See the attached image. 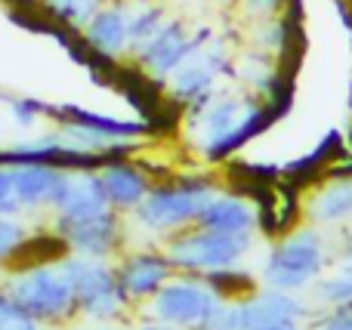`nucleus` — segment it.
Wrapping results in <instances>:
<instances>
[{
    "label": "nucleus",
    "mask_w": 352,
    "mask_h": 330,
    "mask_svg": "<svg viewBox=\"0 0 352 330\" xmlns=\"http://www.w3.org/2000/svg\"><path fill=\"white\" fill-rule=\"evenodd\" d=\"M217 3H223V6H235L238 0H217Z\"/></svg>",
    "instance_id": "nucleus-33"
},
{
    "label": "nucleus",
    "mask_w": 352,
    "mask_h": 330,
    "mask_svg": "<svg viewBox=\"0 0 352 330\" xmlns=\"http://www.w3.org/2000/svg\"><path fill=\"white\" fill-rule=\"evenodd\" d=\"M250 244H254L250 235L192 226L173 232V238L164 244V253L173 263V269L188 272V275H207V272L238 266V259L250 250Z\"/></svg>",
    "instance_id": "nucleus-4"
},
{
    "label": "nucleus",
    "mask_w": 352,
    "mask_h": 330,
    "mask_svg": "<svg viewBox=\"0 0 352 330\" xmlns=\"http://www.w3.org/2000/svg\"><path fill=\"white\" fill-rule=\"evenodd\" d=\"M43 111H47V102H41V99H28V96L10 99V115L19 127H34L43 117Z\"/></svg>",
    "instance_id": "nucleus-26"
},
{
    "label": "nucleus",
    "mask_w": 352,
    "mask_h": 330,
    "mask_svg": "<svg viewBox=\"0 0 352 330\" xmlns=\"http://www.w3.org/2000/svg\"><path fill=\"white\" fill-rule=\"evenodd\" d=\"M188 136L204 161H226L263 133L272 121H278L287 102H266L260 96L238 93H207L186 105Z\"/></svg>",
    "instance_id": "nucleus-1"
},
{
    "label": "nucleus",
    "mask_w": 352,
    "mask_h": 330,
    "mask_svg": "<svg viewBox=\"0 0 352 330\" xmlns=\"http://www.w3.org/2000/svg\"><path fill=\"white\" fill-rule=\"evenodd\" d=\"M0 330H37V321L19 309L6 294H0Z\"/></svg>",
    "instance_id": "nucleus-25"
},
{
    "label": "nucleus",
    "mask_w": 352,
    "mask_h": 330,
    "mask_svg": "<svg viewBox=\"0 0 352 330\" xmlns=\"http://www.w3.org/2000/svg\"><path fill=\"white\" fill-rule=\"evenodd\" d=\"M102 3H109V0H41V10L50 22L80 34V28L96 16V10Z\"/></svg>",
    "instance_id": "nucleus-21"
},
{
    "label": "nucleus",
    "mask_w": 352,
    "mask_h": 330,
    "mask_svg": "<svg viewBox=\"0 0 352 330\" xmlns=\"http://www.w3.org/2000/svg\"><path fill=\"white\" fill-rule=\"evenodd\" d=\"M316 294H318V300L334 303V306H352V272H343L340 278L322 281Z\"/></svg>",
    "instance_id": "nucleus-24"
},
{
    "label": "nucleus",
    "mask_w": 352,
    "mask_h": 330,
    "mask_svg": "<svg viewBox=\"0 0 352 330\" xmlns=\"http://www.w3.org/2000/svg\"><path fill=\"white\" fill-rule=\"evenodd\" d=\"M213 37L210 28H198V31H188L186 22L182 19H167L164 25L158 28V34L152 37V40L146 43V47L140 49V53L133 56L136 65L142 68V74L152 80H158V84H164L167 78H170V71L176 65H179L182 59H186L188 53H192L195 47H201V43H207Z\"/></svg>",
    "instance_id": "nucleus-10"
},
{
    "label": "nucleus",
    "mask_w": 352,
    "mask_h": 330,
    "mask_svg": "<svg viewBox=\"0 0 352 330\" xmlns=\"http://www.w3.org/2000/svg\"><path fill=\"white\" fill-rule=\"evenodd\" d=\"M142 330H176L173 325H167V321H161V325H146Z\"/></svg>",
    "instance_id": "nucleus-31"
},
{
    "label": "nucleus",
    "mask_w": 352,
    "mask_h": 330,
    "mask_svg": "<svg viewBox=\"0 0 352 330\" xmlns=\"http://www.w3.org/2000/svg\"><path fill=\"white\" fill-rule=\"evenodd\" d=\"M12 173V195H16L22 210H41L53 207V195L59 189V179L65 170L50 164H16Z\"/></svg>",
    "instance_id": "nucleus-16"
},
{
    "label": "nucleus",
    "mask_w": 352,
    "mask_h": 330,
    "mask_svg": "<svg viewBox=\"0 0 352 330\" xmlns=\"http://www.w3.org/2000/svg\"><path fill=\"white\" fill-rule=\"evenodd\" d=\"M80 40H84L87 53L96 59L118 62L130 56V31H127V12H124V0H109L96 10V16L80 28Z\"/></svg>",
    "instance_id": "nucleus-13"
},
{
    "label": "nucleus",
    "mask_w": 352,
    "mask_h": 330,
    "mask_svg": "<svg viewBox=\"0 0 352 330\" xmlns=\"http://www.w3.org/2000/svg\"><path fill=\"white\" fill-rule=\"evenodd\" d=\"M213 195L217 182L207 176H182L164 185H152V191L133 210V220L155 235H173L195 226Z\"/></svg>",
    "instance_id": "nucleus-2"
},
{
    "label": "nucleus",
    "mask_w": 352,
    "mask_h": 330,
    "mask_svg": "<svg viewBox=\"0 0 352 330\" xmlns=\"http://www.w3.org/2000/svg\"><path fill=\"white\" fill-rule=\"evenodd\" d=\"M10 3L22 6V10H28V6H41V0H10Z\"/></svg>",
    "instance_id": "nucleus-30"
},
{
    "label": "nucleus",
    "mask_w": 352,
    "mask_h": 330,
    "mask_svg": "<svg viewBox=\"0 0 352 330\" xmlns=\"http://www.w3.org/2000/svg\"><path fill=\"white\" fill-rule=\"evenodd\" d=\"M324 263H328V250H324V238L318 235L316 226H306L291 232L285 241L272 247L266 259V269H263V278H266L269 287L275 290H300L309 281H316L322 275Z\"/></svg>",
    "instance_id": "nucleus-5"
},
{
    "label": "nucleus",
    "mask_w": 352,
    "mask_h": 330,
    "mask_svg": "<svg viewBox=\"0 0 352 330\" xmlns=\"http://www.w3.org/2000/svg\"><path fill=\"white\" fill-rule=\"evenodd\" d=\"M229 71H232V65H229L226 40L210 37L207 43L195 47L192 53L173 68L170 78L164 80V90L170 99L188 105V102H195V99L217 90V78L219 74H229Z\"/></svg>",
    "instance_id": "nucleus-8"
},
{
    "label": "nucleus",
    "mask_w": 352,
    "mask_h": 330,
    "mask_svg": "<svg viewBox=\"0 0 352 330\" xmlns=\"http://www.w3.org/2000/svg\"><path fill=\"white\" fill-rule=\"evenodd\" d=\"M124 12H127V31H130V56H136L158 28L170 19L167 6L161 0H124Z\"/></svg>",
    "instance_id": "nucleus-20"
},
{
    "label": "nucleus",
    "mask_w": 352,
    "mask_h": 330,
    "mask_svg": "<svg viewBox=\"0 0 352 330\" xmlns=\"http://www.w3.org/2000/svg\"><path fill=\"white\" fill-rule=\"evenodd\" d=\"M43 117H53V121H72V123H84V127L96 130V133L109 136V139H140L148 133V123L142 121H118V117L99 115V111L80 108V105H47Z\"/></svg>",
    "instance_id": "nucleus-18"
},
{
    "label": "nucleus",
    "mask_w": 352,
    "mask_h": 330,
    "mask_svg": "<svg viewBox=\"0 0 352 330\" xmlns=\"http://www.w3.org/2000/svg\"><path fill=\"white\" fill-rule=\"evenodd\" d=\"M318 330H352V306H337L331 315H324Z\"/></svg>",
    "instance_id": "nucleus-29"
},
{
    "label": "nucleus",
    "mask_w": 352,
    "mask_h": 330,
    "mask_svg": "<svg viewBox=\"0 0 352 330\" xmlns=\"http://www.w3.org/2000/svg\"><path fill=\"white\" fill-rule=\"evenodd\" d=\"M6 296L34 321H62L78 312L74 281L62 259L19 269L6 281Z\"/></svg>",
    "instance_id": "nucleus-3"
},
{
    "label": "nucleus",
    "mask_w": 352,
    "mask_h": 330,
    "mask_svg": "<svg viewBox=\"0 0 352 330\" xmlns=\"http://www.w3.org/2000/svg\"><path fill=\"white\" fill-rule=\"evenodd\" d=\"M263 330H297L294 325H285V327H263Z\"/></svg>",
    "instance_id": "nucleus-32"
},
{
    "label": "nucleus",
    "mask_w": 352,
    "mask_h": 330,
    "mask_svg": "<svg viewBox=\"0 0 352 330\" xmlns=\"http://www.w3.org/2000/svg\"><path fill=\"white\" fill-rule=\"evenodd\" d=\"M260 213L256 207L241 195H213L207 207L201 210L198 222L201 228H217V232H232V235H254Z\"/></svg>",
    "instance_id": "nucleus-17"
},
{
    "label": "nucleus",
    "mask_w": 352,
    "mask_h": 330,
    "mask_svg": "<svg viewBox=\"0 0 352 330\" xmlns=\"http://www.w3.org/2000/svg\"><path fill=\"white\" fill-rule=\"evenodd\" d=\"M53 220H90V216L109 213L111 204L105 198L99 170H65L59 179V189L53 195Z\"/></svg>",
    "instance_id": "nucleus-11"
},
{
    "label": "nucleus",
    "mask_w": 352,
    "mask_h": 330,
    "mask_svg": "<svg viewBox=\"0 0 352 330\" xmlns=\"http://www.w3.org/2000/svg\"><path fill=\"white\" fill-rule=\"evenodd\" d=\"M287 40H291V28L281 16L263 19L260 28H256V43L263 47V53H285Z\"/></svg>",
    "instance_id": "nucleus-23"
},
{
    "label": "nucleus",
    "mask_w": 352,
    "mask_h": 330,
    "mask_svg": "<svg viewBox=\"0 0 352 330\" xmlns=\"http://www.w3.org/2000/svg\"><path fill=\"white\" fill-rule=\"evenodd\" d=\"M244 10V16L248 19H256V22H263V19H272V16H281V10H285L287 0H238Z\"/></svg>",
    "instance_id": "nucleus-27"
},
{
    "label": "nucleus",
    "mask_w": 352,
    "mask_h": 330,
    "mask_svg": "<svg viewBox=\"0 0 352 330\" xmlns=\"http://www.w3.org/2000/svg\"><path fill=\"white\" fill-rule=\"evenodd\" d=\"M99 179H102V189L111 210H118V213H127V210L133 213L142 204V198L152 191L148 173L140 164H133L130 158H118L102 164L99 167Z\"/></svg>",
    "instance_id": "nucleus-15"
},
{
    "label": "nucleus",
    "mask_w": 352,
    "mask_h": 330,
    "mask_svg": "<svg viewBox=\"0 0 352 330\" xmlns=\"http://www.w3.org/2000/svg\"><path fill=\"white\" fill-rule=\"evenodd\" d=\"M0 213H22V207H19L16 195H12V173L6 164H0Z\"/></svg>",
    "instance_id": "nucleus-28"
},
{
    "label": "nucleus",
    "mask_w": 352,
    "mask_h": 330,
    "mask_svg": "<svg viewBox=\"0 0 352 330\" xmlns=\"http://www.w3.org/2000/svg\"><path fill=\"white\" fill-rule=\"evenodd\" d=\"M306 213L316 226H340L352 220V176L331 179L309 195Z\"/></svg>",
    "instance_id": "nucleus-19"
},
{
    "label": "nucleus",
    "mask_w": 352,
    "mask_h": 330,
    "mask_svg": "<svg viewBox=\"0 0 352 330\" xmlns=\"http://www.w3.org/2000/svg\"><path fill=\"white\" fill-rule=\"evenodd\" d=\"M68 275L74 281V294H78V309L87 318H115L124 306H127V294L121 290L118 272L105 266L96 257H80V253H65L62 257Z\"/></svg>",
    "instance_id": "nucleus-7"
},
{
    "label": "nucleus",
    "mask_w": 352,
    "mask_h": 330,
    "mask_svg": "<svg viewBox=\"0 0 352 330\" xmlns=\"http://www.w3.org/2000/svg\"><path fill=\"white\" fill-rule=\"evenodd\" d=\"M182 278V281H167L158 294L152 296V315L158 321H167L173 327H192V330H210L213 318L226 306L223 296L204 281V275Z\"/></svg>",
    "instance_id": "nucleus-6"
},
{
    "label": "nucleus",
    "mask_w": 352,
    "mask_h": 330,
    "mask_svg": "<svg viewBox=\"0 0 352 330\" xmlns=\"http://www.w3.org/2000/svg\"><path fill=\"white\" fill-rule=\"evenodd\" d=\"M303 315V306L287 290H263V294L244 296L241 303H226L213 318L210 330H263V327H285Z\"/></svg>",
    "instance_id": "nucleus-9"
},
{
    "label": "nucleus",
    "mask_w": 352,
    "mask_h": 330,
    "mask_svg": "<svg viewBox=\"0 0 352 330\" xmlns=\"http://www.w3.org/2000/svg\"><path fill=\"white\" fill-rule=\"evenodd\" d=\"M53 232L65 241L68 253L105 259L121 244V213L109 210V213L90 216V220H74V222L53 220Z\"/></svg>",
    "instance_id": "nucleus-12"
},
{
    "label": "nucleus",
    "mask_w": 352,
    "mask_h": 330,
    "mask_svg": "<svg viewBox=\"0 0 352 330\" xmlns=\"http://www.w3.org/2000/svg\"><path fill=\"white\" fill-rule=\"evenodd\" d=\"M118 281L121 290L127 294V300H148L155 296L173 275V263L167 259V253H130L124 257V263L118 266Z\"/></svg>",
    "instance_id": "nucleus-14"
},
{
    "label": "nucleus",
    "mask_w": 352,
    "mask_h": 330,
    "mask_svg": "<svg viewBox=\"0 0 352 330\" xmlns=\"http://www.w3.org/2000/svg\"><path fill=\"white\" fill-rule=\"evenodd\" d=\"M28 241V228L10 213H0V266L12 263V257L19 253V247Z\"/></svg>",
    "instance_id": "nucleus-22"
}]
</instances>
